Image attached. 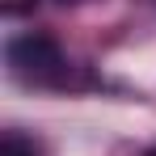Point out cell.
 <instances>
[{
	"label": "cell",
	"mask_w": 156,
	"mask_h": 156,
	"mask_svg": "<svg viewBox=\"0 0 156 156\" xmlns=\"http://www.w3.org/2000/svg\"><path fill=\"white\" fill-rule=\"evenodd\" d=\"M4 59H9V72L17 80H30V84H59L63 80V51L55 47L47 34H17L4 42Z\"/></svg>",
	"instance_id": "cell-1"
},
{
	"label": "cell",
	"mask_w": 156,
	"mask_h": 156,
	"mask_svg": "<svg viewBox=\"0 0 156 156\" xmlns=\"http://www.w3.org/2000/svg\"><path fill=\"white\" fill-rule=\"evenodd\" d=\"M0 156H38V152H34V144H30V139H21V135H4Z\"/></svg>",
	"instance_id": "cell-2"
},
{
	"label": "cell",
	"mask_w": 156,
	"mask_h": 156,
	"mask_svg": "<svg viewBox=\"0 0 156 156\" xmlns=\"http://www.w3.org/2000/svg\"><path fill=\"white\" fill-rule=\"evenodd\" d=\"M55 4H76V0H55Z\"/></svg>",
	"instance_id": "cell-3"
},
{
	"label": "cell",
	"mask_w": 156,
	"mask_h": 156,
	"mask_svg": "<svg viewBox=\"0 0 156 156\" xmlns=\"http://www.w3.org/2000/svg\"><path fill=\"white\" fill-rule=\"evenodd\" d=\"M144 156H156V148H148V152H144Z\"/></svg>",
	"instance_id": "cell-4"
}]
</instances>
